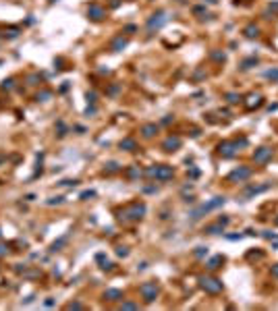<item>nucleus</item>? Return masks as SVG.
Here are the masks:
<instances>
[{
  "instance_id": "obj_1",
  "label": "nucleus",
  "mask_w": 278,
  "mask_h": 311,
  "mask_svg": "<svg viewBox=\"0 0 278 311\" xmlns=\"http://www.w3.org/2000/svg\"><path fill=\"white\" fill-rule=\"evenodd\" d=\"M150 174L156 176L158 181H168V178H172V168L170 166H156L150 170Z\"/></svg>"
},
{
  "instance_id": "obj_5",
  "label": "nucleus",
  "mask_w": 278,
  "mask_h": 311,
  "mask_svg": "<svg viewBox=\"0 0 278 311\" xmlns=\"http://www.w3.org/2000/svg\"><path fill=\"white\" fill-rule=\"evenodd\" d=\"M87 15H89L92 19H96V21H100V19L104 17V11H102L98 4H92V6H89V11H87Z\"/></svg>"
},
{
  "instance_id": "obj_23",
  "label": "nucleus",
  "mask_w": 278,
  "mask_h": 311,
  "mask_svg": "<svg viewBox=\"0 0 278 311\" xmlns=\"http://www.w3.org/2000/svg\"><path fill=\"white\" fill-rule=\"evenodd\" d=\"M208 2H216V0H208Z\"/></svg>"
},
{
  "instance_id": "obj_19",
  "label": "nucleus",
  "mask_w": 278,
  "mask_h": 311,
  "mask_svg": "<svg viewBox=\"0 0 278 311\" xmlns=\"http://www.w3.org/2000/svg\"><path fill=\"white\" fill-rule=\"evenodd\" d=\"M69 309H81V303H71Z\"/></svg>"
},
{
  "instance_id": "obj_21",
  "label": "nucleus",
  "mask_w": 278,
  "mask_h": 311,
  "mask_svg": "<svg viewBox=\"0 0 278 311\" xmlns=\"http://www.w3.org/2000/svg\"><path fill=\"white\" fill-rule=\"evenodd\" d=\"M272 276L278 278V265H274V268H272Z\"/></svg>"
},
{
  "instance_id": "obj_17",
  "label": "nucleus",
  "mask_w": 278,
  "mask_h": 311,
  "mask_svg": "<svg viewBox=\"0 0 278 311\" xmlns=\"http://www.w3.org/2000/svg\"><path fill=\"white\" fill-rule=\"evenodd\" d=\"M203 253H208V249H206V247H197L195 255H199V257H201V255H203Z\"/></svg>"
},
{
  "instance_id": "obj_4",
  "label": "nucleus",
  "mask_w": 278,
  "mask_h": 311,
  "mask_svg": "<svg viewBox=\"0 0 278 311\" xmlns=\"http://www.w3.org/2000/svg\"><path fill=\"white\" fill-rule=\"evenodd\" d=\"M247 176H251V170H249V168H239V170H235L228 178H231V181H243V178H247Z\"/></svg>"
},
{
  "instance_id": "obj_16",
  "label": "nucleus",
  "mask_w": 278,
  "mask_h": 311,
  "mask_svg": "<svg viewBox=\"0 0 278 311\" xmlns=\"http://www.w3.org/2000/svg\"><path fill=\"white\" fill-rule=\"evenodd\" d=\"M266 77H268V79H278V71H268Z\"/></svg>"
},
{
  "instance_id": "obj_10",
  "label": "nucleus",
  "mask_w": 278,
  "mask_h": 311,
  "mask_svg": "<svg viewBox=\"0 0 278 311\" xmlns=\"http://www.w3.org/2000/svg\"><path fill=\"white\" fill-rule=\"evenodd\" d=\"M203 232H208V234H218V232H222V224H214V226H206V230Z\"/></svg>"
},
{
  "instance_id": "obj_20",
  "label": "nucleus",
  "mask_w": 278,
  "mask_h": 311,
  "mask_svg": "<svg viewBox=\"0 0 278 311\" xmlns=\"http://www.w3.org/2000/svg\"><path fill=\"white\" fill-rule=\"evenodd\" d=\"M123 307H125V309H135V307H137V305H135V303H125V305H123Z\"/></svg>"
},
{
  "instance_id": "obj_12",
  "label": "nucleus",
  "mask_w": 278,
  "mask_h": 311,
  "mask_svg": "<svg viewBox=\"0 0 278 311\" xmlns=\"http://www.w3.org/2000/svg\"><path fill=\"white\" fill-rule=\"evenodd\" d=\"M220 264H222V257L218 255V257H214V259L208 264V268H210V270H216V268H220Z\"/></svg>"
},
{
  "instance_id": "obj_15",
  "label": "nucleus",
  "mask_w": 278,
  "mask_h": 311,
  "mask_svg": "<svg viewBox=\"0 0 278 311\" xmlns=\"http://www.w3.org/2000/svg\"><path fill=\"white\" fill-rule=\"evenodd\" d=\"M104 297H108V299H118V297H120V292H118V290H108Z\"/></svg>"
},
{
  "instance_id": "obj_11",
  "label": "nucleus",
  "mask_w": 278,
  "mask_h": 311,
  "mask_svg": "<svg viewBox=\"0 0 278 311\" xmlns=\"http://www.w3.org/2000/svg\"><path fill=\"white\" fill-rule=\"evenodd\" d=\"M120 147L123 150H135V141L133 139H125V141H120Z\"/></svg>"
},
{
  "instance_id": "obj_3",
  "label": "nucleus",
  "mask_w": 278,
  "mask_h": 311,
  "mask_svg": "<svg viewBox=\"0 0 278 311\" xmlns=\"http://www.w3.org/2000/svg\"><path fill=\"white\" fill-rule=\"evenodd\" d=\"M141 295L145 297V301H154V299H156V295H158V286H156V282H148V284H143V286H141Z\"/></svg>"
},
{
  "instance_id": "obj_22",
  "label": "nucleus",
  "mask_w": 278,
  "mask_h": 311,
  "mask_svg": "<svg viewBox=\"0 0 278 311\" xmlns=\"http://www.w3.org/2000/svg\"><path fill=\"white\" fill-rule=\"evenodd\" d=\"M92 195H93V191H87V193H83L81 197H83V199H87V197H92Z\"/></svg>"
},
{
  "instance_id": "obj_9",
  "label": "nucleus",
  "mask_w": 278,
  "mask_h": 311,
  "mask_svg": "<svg viewBox=\"0 0 278 311\" xmlns=\"http://www.w3.org/2000/svg\"><path fill=\"white\" fill-rule=\"evenodd\" d=\"M164 23V12H158V15H154V19H150V27H158V25Z\"/></svg>"
},
{
  "instance_id": "obj_7",
  "label": "nucleus",
  "mask_w": 278,
  "mask_h": 311,
  "mask_svg": "<svg viewBox=\"0 0 278 311\" xmlns=\"http://www.w3.org/2000/svg\"><path fill=\"white\" fill-rule=\"evenodd\" d=\"M179 145H181V139H179V137H174V139L170 137L168 141H166V143H164V147H166L168 151H172L174 147H179Z\"/></svg>"
},
{
  "instance_id": "obj_8",
  "label": "nucleus",
  "mask_w": 278,
  "mask_h": 311,
  "mask_svg": "<svg viewBox=\"0 0 278 311\" xmlns=\"http://www.w3.org/2000/svg\"><path fill=\"white\" fill-rule=\"evenodd\" d=\"M141 131H143V135H145V137H154V135L158 133V127H156V125H145Z\"/></svg>"
},
{
  "instance_id": "obj_18",
  "label": "nucleus",
  "mask_w": 278,
  "mask_h": 311,
  "mask_svg": "<svg viewBox=\"0 0 278 311\" xmlns=\"http://www.w3.org/2000/svg\"><path fill=\"white\" fill-rule=\"evenodd\" d=\"M226 98H228V102H231V104H235V102H239V98H237V95H235V93H228V95H226Z\"/></svg>"
},
{
  "instance_id": "obj_2",
  "label": "nucleus",
  "mask_w": 278,
  "mask_h": 311,
  "mask_svg": "<svg viewBox=\"0 0 278 311\" xmlns=\"http://www.w3.org/2000/svg\"><path fill=\"white\" fill-rule=\"evenodd\" d=\"M199 282H201V288L208 290V292H220L222 290V282L216 278H201Z\"/></svg>"
},
{
  "instance_id": "obj_14",
  "label": "nucleus",
  "mask_w": 278,
  "mask_h": 311,
  "mask_svg": "<svg viewBox=\"0 0 278 311\" xmlns=\"http://www.w3.org/2000/svg\"><path fill=\"white\" fill-rule=\"evenodd\" d=\"M245 35H247V37H255V35H257V27H253V25H249V27L245 29Z\"/></svg>"
},
{
  "instance_id": "obj_6",
  "label": "nucleus",
  "mask_w": 278,
  "mask_h": 311,
  "mask_svg": "<svg viewBox=\"0 0 278 311\" xmlns=\"http://www.w3.org/2000/svg\"><path fill=\"white\" fill-rule=\"evenodd\" d=\"M270 156H272V150L270 147H262L259 151H255V162H266Z\"/></svg>"
},
{
  "instance_id": "obj_13",
  "label": "nucleus",
  "mask_w": 278,
  "mask_h": 311,
  "mask_svg": "<svg viewBox=\"0 0 278 311\" xmlns=\"http://www.w3.org/2000/svg\"><path fill=\"white\" fill-rule=\"evenodd\" d=\"M125 46H127V42L123 37H118V40H114V44H112V50H120V48H125Z\"/></svg>"
}]
</instances>
